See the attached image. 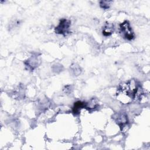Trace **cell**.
<instances>
[{
	"label": "cell",
	"instance_id": "7",
	"mask_svg": "<svg viewBox=\"0 0 150 150\" xmlns=\"http://www.w3.org/2000/svg\"><path fill=\"white\" fill-rule=\"evenodd\" d=\"M112 2L111 1H101L100 2V6L103 9H108L110 7V4Z\"/></svg>",
	"mask_w": 150,
	"mask_h": 150
},
{
	"label": "cell",
	"instance_id": "4",
	"mask_svg": "<svg viewBox=\"0 0 150 150\" xmlns=\"http://www.w3.org/2000/svg\"><path fill=\"white\" fill-rule=\"evenodd\" d=\"M86 103L82 102L81 101H77L74 103L73 107V112L75 115H77L80 113L81 110L83 108H86Z\"/></svg>",
	"mask_w": 150,
	"mask_h": 150
},
{
	"label": "cell",
	"instance_id": "6",
	"mask_svg": "<svg viewBox=\"0 0 150 150\" xmlns=\"http://www.w3.org/2000/svg\"><path fill=\"white\" fill-rule=\"evenodd\" d=\"M117 123L120 126V127H123L127 123V117L125 114L120 113L117 114V117L116 118Z\"/></svg>",
	"mask_w": 150,
	"mask_h": 150
},
{
	"label": "cell",
	"instance_id": "1",
	"mask_svg": "<svg viewBox=\"0 0 150 150\" xmlns=\"http://www.w3.org/2000/svg\"><path fill=\"white\" fill-rule=\"evenodd\" d=\"M139 87L134 80H130L121 84L117 93V97L124 103H128L135 99L138 93Z\"/></svg>",
	"mask_w": 150,
	"mask_h": 150
},
{
	"label": "cell",
	"instance_id": "3",
	"mask_svg": "<svg viewBox=\"0 0 150 150\" xmlns=\"http://www.w3.org/2000/svg\"><path fill=\"white\" fill-rule=\"evenodd\" d=\"M71 21L67 19H62L60 20L59 25L55 28V32L57 34L67 35L69 33Z\"/></svg>",
	"mask_w": 150,
	"mask_h": 150
},
{
	"label": "cell",
	"instance_id": "5",
	"mask_svg": "<svg viewBox=\"0 0 150 150\" xmlns=\"http://www.w3.org/2000/svg\"><path fill=\"white\" fill-rule=\"evenodd\" d=\"M114 30V27L113 24L107 23L103 28V35L105 36H110Z\"/></svg>",
	"mask_w": 150,
	"mask_h": 150
},
{
	"label": "cell",
	"instance_id": "2",
	"mask_svg": "<svg viewBox=\"0 0 150 150\" xmlns=\"http://www.w3.org/2000/svg\"><path fill=\"white\" fill-rule=\"evenodd\" d=\"M120 31L121 36L128 40H132L135 38V34L128 21H125L120 25Z\"/></svg>",
	"mask_w": 150,
	"mask_h": 150
}]
</instances>
